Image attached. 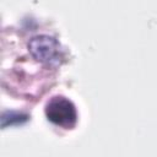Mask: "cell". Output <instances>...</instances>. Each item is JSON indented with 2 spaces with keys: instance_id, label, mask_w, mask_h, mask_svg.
I'll return each instance as SVG.
<instances>
[{
  "instance_id": "cell-1",
  "label": "cell",
  "mask_w": 157,
  "mask_h": 157,
  "mask_svg": "<svg viewBox=\"0 0 157 157\" xmlns=\"http://www.w3.org/2000/svg\"><path fill=\"white\" fill-rule=\"evenodd\" d=\"M45 114L52 123L60 126H71L76 120L75 105L70 99L61 96L53 97L48 102Z\"/></svg>"
},
{
  "instance_id": "cell-2",
  "label": "cell",
  "mask_w": 157,
  "mask_h": 157,
  "mask_svg": "<svg viewBox=\"0 0 157 157\" xmlns=\"http://www.w3.org/2000/svg\"><path fill=\"white\" fill-rule=\"evenodd\" d=\"M29 48L32 54L40 61L45 63H58L59 61V44L58 42L48 36H37L32 38L29 43Z\"/></svg>"
}]
</instances>
